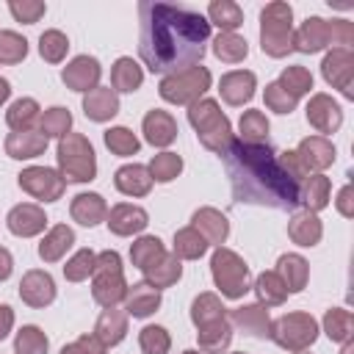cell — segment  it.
<instances>
[{
    "mask_svg": "<svg viewBox=\"0 0 354 354\" xmlns=\"http://www.w3.org/2000/svg\"><path fill=\"white\" fill-rule=\"evenodd\" d=\"M58 160L66 180L72 183L94 180V149L91 144H86L83 136H66L58 147Z\"/></svg>",
    "mask_w": 354,
    "mask_h": 354,
    "instance_id": "obj_5",
    "label": "cell"
},
{
    "mask_svg": "<svg viewBox=\"0 0 354 354\" xmlns=\"http://www.w3.org/2000/svg\"><path fill=\"white\" fill-rule=\"evenodd\" d=\"M194 224L199 227H207L210 230V241H224L227 238V221H224V216H218L216 210H202V213H196L194 216Z\"/></svg>",
    "mask_w": 354,
    "mask_h": 354,
    "instance_id": "obj_43",
    "label": "cell"
},
{
    "mask_svg": "<svg viewBox=\"0 0 354 354\" xmlns=\"http://www.w3.org/2000/svg\"><path fill=\"white\" fill-rule=\"evenodd\" d=\"M340 324H348V315H343L340 310H332V313L326 315V329H329V337H343Z\"/></svg>",
    "mask_w": 354,
    "mask_h": 354,
    "instance_id": "obj_47",
    "label": "cell"
},
{
    "mask_svg": "<svg viewBox=\"0 0 354 354\" xmlns=\"http://www.w3.org/2000/svg\"><path fill=\"white\" fill-rule=\"evenodd\" d=\"M263 19V53L268 55H285L290 50V6L285 3H271L260 14Z\"/></svg>",
    "mask_w": 354,
    "mask_h": 354,
    "instance_id": "obj_3",
    "label": "cell"
},
{
    "mask_svg": "<svg viewBox=\"0 0 354 354\" xmlns=\"http://www.w3.org/2000/svg\"><path fill=\"white\" fill-rule=\"evenodd\" d=\"M97 279H94V299L100 304H116L124 296V282H122V266L116 252H102L97 257Z\"/></svg>",
    "mask_w": 354,
    "mask_h": 354,
    "instance_id": "obj_7",
    "label": "cell"
},
{
    "mask_svg": "<svg viewBox=\"0 0 354 354\" xmlns=\"http://www.w3.org/2000/svg\"><path fill=\"white\" fill-rule=\"evenodd\" d=\"M149 183H152V177L144 166H122L116 171V188L122 194H147Z\"/></svg>",
    "mask_w": 354,
    "mask_h": 354,
    "instance_id": "obj_20",
    "label": "cell"
},
{
    "mask_svg": "<svg viewBox=\"0 0 354 354\" xmlns=\"http://www.w3.org/2000/svg\"><path fill=\"white\" fill-rule=\"evenodd\" d=\"M111 230L116 235H130V232H138L147 227V213L141 207H133V205H119L111 210Z\"/></svg>",
    "mask_w": 354,
    "mask_h": 354,
    "instance_id": "obj_18",
    "label": "cell"
},
{
    "mask_svg": "<svg viewBox=\"0 0 354 354\" xmlns=\"http://www.w3.org/2000/svg\"><path fill=\"white\" fill-rule=\"evenodd\" d=\"M274 288H282V282L277 279V274H260V277H257V296H260L266 304L282 301V296L274 293Z\"/></svg>",
    "mask_w": 354,
    "mask_h": 354,
    "instance_id": "obj_45",
    "label": "cell"
},
{
    "mask_svg": "<svg viewBox=\"0 0 354 354\" xmlns=\"http://www.w3.org/2000/svg\"><path fill=\"white\" fill-rule=\"evenodd\" d=\"M8 326H11V310L3 304V307H0V340L8 335Z\"/></svg>",
    "mask_w": 354,
    "mask_h": 354,
    "instance_id": "obj_48",
    "label": "cell"
},
{
    "mask_svg": "<svg viewBox=\"0 0 354 354\" xmlns=\"http://www.w3.org/2000/svg\"><path fill=\"white\" fill-rule=\"evenodd\" d=\"M94 263H97V257L88 252V249H83V252H77L66 266H64V274H66V279H83V277H88V271H94Z\"/></svg>",
    "mask_w": 354,
    "mask_h": 354,
    "instance_id": "obj_41",
    "label": "cell"
},
{
    "mask_svg": "<svg viewBox=\"0 0 354 354\" xmlns=\"http://www.w3.org/2000/svg\"><path fill=\"white\" fill-rule=\"evenodd\" d=\"M144 133H147V141L155 144V147H166L171 144V138L177 136V127L171 122L169 113L163 111H149L147 119H144Z\"/></svg>",
    "mask_w": 354,
    "mask_h": 354,
    "instance_id": "obj_16",
    "label": "cell"
},
{
    "mask_svg": "<svg viewBox=\"0 0 354 354\" xmlns=\"http://www.w3.org/2000/svg\"><path fill=\"white\" fill-rule=\"evenodd\" d=\"M72 124V116L66 108H50L44 116H41V136H61L66 133V127Z\"/></svg>",
    "mask_w": 354,
    "mask_h": 354,
    "instance_id": "obj_36",
    "label": "cell"
},
{
    "mask_svg": "<svg viewBox=\"0 0 354 354\" xmlns=\"http://www.w3.org/2000/svg\"><path fill=\"white\" fill-rule=\"evenodd\" d=\"M105 213V205H102V196L100 194H80L75 196V205H72V216L86 224V227H94Z\"/></svg>",
    "mask_w": 354,
    "mask_h": 354,
    "instance_id": "obj_22",
    "label": "cell"
},
{
    "mask_svg": "<svg viewBox=\"0 0 354 354\" xmlns=\"http://www.w3.org/2000/svg\"><path fill=\"white\" fill-rule=\"evenodd\" d=\"M19 296H22L28 304H33V307H44V304H50V301L55 299V285H53L50 274H44V271H30V274L22 279V285H19Z\"/></svg>",
    "mask_w": 354,
    "mask_h": 354,
    "instance_id": "obj_11",
    "label": "cell"
},
{
    "mask_svg": "<svg viewBox=\"0 0 354 354\" xmlns=\"http://www.w3.org/2000/svg\"><path fill=\"white\" fill-rule=\"evenodd\" d=\"M235 318H238L254 337H268V335H271V332H268V318H266V313H263L260 307H243V310L235 313Z\"/></svg>",
    "mask_w": 354,
    "mask_h": 354,
    "instance_id": "obj_34",
    "label": "cell"
},
{
    "mask_svg": "<svg viewBox=\"0 0 354 354\" xmlns=\"http://www.w3.org/2000/svg\"><path fill=\"white\" fill-rule=\"evenodd\" d=\"M210 86V72L205 66H194L183 75H171L160 80V97L169 102H191Z\"/></svg>",
    "mask_w": 354,
    "mask_h": 354,
    "instance_id": "obj_8",
    "label": "cell"
},
{
    "mask_svg": "<svg viewBox=\"0 0 354 354\" xmlns=\"http://www.w3.org/2000/svg\"><path fill=\"white\" fill-rule=\"evenodd\" d=\"M158 260H163V246L158 238H141L136 246H133V263L141 268V271H149Z\"/></svg>",
    "mask_w": 354,
    "mask_h": 354,
    "instance_id": "obj_28",
    "label": "cell"
},
{
    "mask_svg": "<svg viewBox=\"0 0 354 354\" xmlns=\"http://www.w3.org/2000/svg\"><path fill=\"white\" fill-rule=\"evenodd\" d=\"M254 94V75L252 72H230L221 77V97L230 105H241Z\"/></svg>",
    "mask_w": 354,
    "mask_h": 354,
    "instance_id": "obj_15",
    "label": "cell"
},
{
    "mask_svg": "<svg viewBox=\"0 0 354 354\" xmlns=\"http://www.w3.org/2000/svg\"><path fill=\"white\" fill-rule=\"evenodd\" d=\"M47 351V337L41 335L39 326H25L17 335V354H44Z\"/></svg>",
    "mask_w": 354,
    "mask_h": 354,
    "instance_id": "obj_31",
    "label": "cell"
},
{
    "mask_svg": "<svg viewBox=\"0 0 354 354\" xmlns=\"http://www.w3.org/2000/svg\"><path fill=\"white\" fill-rule=\"evenodd\" d=\"M279 268H282V274H285V285H288V290H301V285H304V274H307V266H304V260L301 257H296V254H285L282 260H279Z\"/></svg>",
    "mask_w": 354,
    "mask_h": 354,
    "instance_id": "obj_29",
    "label": "cell"
},
{
    "mask_svg": "<svg viewBox=\"0 0 354 354\" xmlns=\"http://www.w3.org/2000/svg\"><path fill=\"white\" fill-rule=\"evenodd\" d=\"M124 332H127V321H124V315L122 313H116V310H105L102 315H100V321H97V337L102 340V343H119L122 337H124Z\"/></svg>",
    "mask_w": 354,
    "mask_h": 354,
    "instance_id": "obj_24",
    "label": "cell"
},
{
    "mask_svg": "<svg viewBox=\"0 0 354 354\" xmlns=\"http://www.w3.org/2000/svg\"><path fill=\"white\" fill-rule=\"evenodd\" d=\"M61 354H77V348H75V346H69V348H64Z\"/></svg>",
    "mask_w": 354,
    "mask_h": 354,
    "instance_id": "obj_51",
    "label": "cell"
},
{
    "mask_svg": "<svg viewBox=\"0 0 354 354\" xmlns=\"http://www.w3.org/2000/svg\"><path fill=\"white\" fill-rule=\"evenodd\" d=\"M83 111L88 119L94 122H105L111 119L116 111H119V102H116V94L113 88H91L83 100Z\"/></svg>",
    "mask_w": 354,
    "mask_h": 354,
    "instance_id": "obj_14",
    "label": "cell"
},
{
    "mask_svg": "<svg viewBox=\"0 0 354 354\" xmlns=\"http://www.w3.org/2000/svg\"><path fill=\"white\" fill-rule=\"evenodd\" d=\"M66 47H69V41H66V36H64L61 30H47V33H41V39H39V53H41L47 61H61L64 53H66Z\"/></svg>",
    "mask_w": 354,
    "mask_h": 354,
    "instance_id": "obj_32",
    "label": "cell"
},
{
    "mask_svg": "<svg viewBox=\"0 0 354 354\" xmlns=\"http://www.w3.org/2000/svg\"><path fill=\"white\" fill-rule=\"evenodd\" d=\"M213 53H216L221 61L235 64V61L246 58L249 47H246V41H243L241 36H235V33H221V36L216 39V44H213Z\"/></svg>",
    "mask_w": 354,
    "mask_h": 354,
    "instance_id": "obj_27",
    "label": "cell"
},
{
    "mask_svg": "<svg viewBox=\"0 0 354 354\" xmlns=\"http://www.w3.org/2000/svg\"><path fill=\"white\" fill-rule=\"evenodd\" d=\"M44 144H47V138L44 136H33V133H17V136H11L8 138V152H11V158H33V155H39L41 149H44Z\"/></svg>",
    "mask_w": 354,
    "mask_h": 354,
    "instance_id": "obj_25",
    "label": "cell"
},
{
    "mask_svg": "<svg viewBox=\"0 0 354 354\" xmlns=\"http://www.w3.org/2000/svg\"><path fill=\"white\" fill-rule=\"evenodd\" d=\"M277 329H290V335L277 337L285 348H301V346L315 340V321L307 315H288L277 324Z\"/></svg>",
    "mask_w": 354,
    "mask_h": 354,
    "instance_id": "obj_12",
    "label": "cell"
},
{
    "mask_svg": "<svg viewBox=\"0 0 354 354\" xmlns=\"http://www.w3.org/2000/svg\"><path fill=\"white\" fill-rule=\"evenodd\" d=\"M105 144L116 152V155H133L138 149V138L127 130V127H113L105 133Z\"/></svg>",
    "mask_w": 354,
    "mask_h": 354,
    "instance_id": "obj_35",
    "label": "cell"
},
{
    "mask_svg": "<svg viewBox=\"0 0 354 354\" xmlns=\"http://www.w3.org/2000/svg\"><path fill=\"white\" fill-rule=\"evenodd\" d=\"M144 274L155 282V288H166V285H171L180 277V260H171V257L163 254V260H158V266H152Z\"/></svg>",
    "mask_w": 354,
    "mask_h": 354,
    "instance_id": "obj_33",
    "label": "cell"
},
{
    "mask_svg": "<svg viewBox=\"0 0 354 354\" xmlns=\"http://www.w3.org/2000/svg\"><path fill=\"white\" fill-rule=\"evenodd\" d=\"M191 124L199 130V138L205 147L216 149L218 155L230 147V122L221 116L216 102H202L191 108Z\"/></svg>",
    "mask_w": 354,
    "mask_h": 354,
    "instance_id": "obj_4",
    "label": "cell"
},
{
    "mask_svg": "<svg viewBox=\"0 0 354 354\" xmlns=\"http://www.w3.org/2000/svg\"><path fill=\"white\" fill-rule=\"evenodd\" d=\"M19 185L28 188L33 196H41L44 202H50L61 194V180L55 177L53 169H28L19 174Z\"/></svg>",
    "mask_w": 354,
    "mask_h": 354,
    "instance_id": "obj_9",
    "label": "cell"
},
{
    "mask_svg": "<svg viewBox=\"0 0 354 354\" xmlns=\"http://www.w3.org/2000/svg\"><path fill=\"white\" fill-rule=\"evenodd\" d=\"M141 348L147 354H166L169 348V335L163 326H147L141 332Z\"/></svg>",
    "mask_w": 354,
    "mask_h": 354,
    "instance_id": "obj_42",
    "label": "cell"
},
{
    "mask_svg": "<svg viewBox=\"0 0 354 354\" xmlns=\"http://www.w3.org/2000/svg\"><path fill=\"white\" fill-rule=\"evenodd\" d=\"M25 53H28V41L22 36H17L11 30H3L0 33V61L17 64V61L25 58Z\"/></svg>",
    "mask_w": 354,
    "mask_h": 354,
    "instance_id": "obj_30",
    "label": "cell"
},
{
    "mask_svg": "<svg viewBox=\"0 0 354 354\" xmlns=\"http://www.w3.org/2000/svg\"><path fill=\"white\" fill-rule=\"evenodd\" d=\"M36 111H39V105L33 100H17L8 111V124L22 127V133H25V127H30V122L36 119Z\"/></svg>",
    "mask_w": 354,
    "mask_h": 354,
    "instance_id": "obj_39",
    "label": "cell"
},
{
    "mask_svg": "<svg viewBox=\"0 0 354 354\" xmlns=\"http://www.w3.org/2000/svg\"><path fill=\"white\" fill-rule=\"evenodd\" d=\"M207 14H210V19H213L218 28H224V33H232V30L243 22L241 6H238V3H230V0H221V3L216 0V3H210Z\"/></svg>",
    "mask_w": 354,
    "mask_h": 354,
    "instance_id": "obj_23",
    "label": "cell"
},
{
    "mask_svg": "<svg viewBox=\"0 0 354 354\" xmlns=\"http://www.w3.org/2000/svg\"><path fill=\"white\" fill-rule=\"evenodd\" d=\"M11 274V254L6 249H0V279H6Z\"/></svg>",
    "mask_w": 354,
    "mask_h": 354,
    "instance_id": "obj_49",
    "label": "cell"
},
{
    "mask_svg": "<svg viewBox=\"0 0 354 354\" xmlns=\"http://www.w3.org/2000/svg\"><path fill=\"white\" fill-rule=\"evenodd\" d=\"M72 241H75V235H72L69 227H55V230L47 235V241H41L39 254H41L44 260H58V257L72 246Z\"/></svg>",
    "mask_w": 354,
    "mask_h": 354,
    "instance_id": "obj_26",
    "label": "cell"
},
{
    "mask_svg": "<svg viewBox=\"0 0 354 354\" xmlns=\"http://www.w3.org/2000/svg\"><path fill=\"white\" fill-rule=\"evenodd\" d=\"M141 80H144V75H141V69L133 58H119L116 61V66L111 72V83H113L116 91H136L141 86Z\"/></svg>",
    "mask_w": 354,
    "mask_h": 354,
    "instance_id": "obj_21",
    "label": "cell"
},
{
    "mask_svg": "<svg viewBox=\"0 0 354 354\" xmlns=\"http://www.w3.org/2000/svg\"><path fill=\"white\" fill-rule=\"evenodd\" d=\"M100 80V64L97 58L88 55H77L66 69H64V83L72 86L75 91H91V86Z\"/></svg>",
    "mask_w": 354,
    "mask_h": 354,
    "instance_id": "obj_10",
    "label": "cell"
},
{
    "mask_svg": "<svg viewBox=\"0 0 354 354\" xmlns=\"http://www.w3.org/2000/svg\"><path fill=\"white\" fill-rule=\"evenodd\" d=\"M266 130H268V122L263 119L260 111H249V113L241 119V133H243L246 144H263L260 138L266 136Z\"/></svg>",
    "mask_w": 354,
    "mask_h": 354,
    "instance_id": "obj_37",
    "label": "cell"
},
{
    "mask_svg": "<svg viewBox=\"0 0 354 354\" xmlns=\"http://www.w3.org/2000/svg\"><path fill=\"white\" fill-rule=\"evenodd\" d=\"M160 304V293L158 288L141 282V285H133V290L127 293V313L136 315V318H144L149 313H155V307Z\"/></svg>",
    "mask_w": 354,
    "mask_h": 354,
    "instance_id": "obj_19",
    "label": "cell"
},
{
    "mask_svg": "<svg viewBox=\"0 0 354 354\" xmlns=\"http://www.w3.org/2000/svg\"><path fill=\"white\" fill-rule=\"evenodd\" d=\"M174 249H177V254H183V257H199L202 252H205V238L202 235H196L194 230H183V232H177V238H174Z\"/></svg>",
    "mask_w": 354,
    "mask_h": 354,
    "instance_id": "obj_40",
    "label": "cell"
},
{
    "mask_svg": "<svg viewBox=\"0 0 354 354\" xmlns=\"http://www.w3.org/2000/svg\"><path fill=\"white\" fill-rule=\"evenodd\" d=\"M8 8L19 22H28V25H33L44 14V3H11Z\"/></svg>",
    "mask_w": 354,
    "mask_h": 354,
    "instance_id": "obj_46",
    "label": "cell"
},
{
    "mask_svg": "<svg viewBox=\"0 0 354 354\" xmlns=\"http://www.w3.org/2000/svg\"><path fill=\"white\" fill-rule=\"evenodd\" d=\"M213 279L221 288V293L230 296V299H238V296H243L249 290V268H246V263H241L232 252H224V249H218L213 254Z\"/></svg>",
    "mask_w": 354,
    "mask_h": 354,
    "instance_id": "obj_6",
    "label": "cell"
},
{
    "mask_svg": "<svg viewBox=\"0 0 354 354\" xmlns=\"http://www.w3.org/2000/svg\"><path fill=\"white\" fill-rule=\"evenodd\" d=\"M8 227L14 235H36L44 227V213L33 205H19L8 213Z\"/></svg>",
    "mask_w": 354,
    "mask_h": 354,
    "instance_id": "obj_17",
    "label": "cell"
},
{
    "mask_svg": "<svg viewBox=\"0 0 354 354\" xmlns=\"http://www.w3.org/2000/svg\"><path fill=\"white\" fill-rule=\"evenodd\" d=\"M180 158L177 155H171V152H163V155H158L155 160H152V174H155V180H160V183H169L171 177H177V171H180Z\"/></svg>",
    "mask_w": 354,
    "mask_h": 354,
    "instance_id": "obj_44",
    "label": "cell"
},
{
    "mask_svg": "<svg viewBox=\"0 0 354 354\" xmlns=\"http://www.w3.org/2000/svg\"><path fill=\"white\" fill-rule=\"evenodd\" d=\"M138 55L152 75H183L194 69L210 39V22L191 8L169 3H138Z\"/></svg>",
    "mask_w": 354,
    "mask_h": 354,
    "instance_id": "obj_1",
    "label": "cell"
},
{
    "mask_svg": "<svg viewBox=\"0 0 354 354\" xmlns=\"http://www.w3.org/2000/svg\"><path fill=\"white\" fill-rule=\"evenodd\" d=\"M313 86V77H310V72L307 69H301V66H288V72L282 75V80H279V88H290V97L296 100V94H301L304 88H310Z\"/></svg>",
    "mask_w": 354,
    "mask_h": 354,
    "instance_id": "obj_38",
    "label": "cell"
},
{
    "mask_svg": "<svg viewBox=\"0 0 354 354\" xmlns=\"http://www.w3.org/2000/svg\"><path fill=\"white\" fill-rule=\"evenodd\" d=\"M329 36H332V28L321 19V17H310L307 22H304V28L296 33V50H301V53H315V50H321L326 41H329Z\"/></svg>",
    "mask_w": 354,
    "mask_h": 354,
    "instance_id": "obj_13",
    "label": "cell"
},
{
    "mask_svg": "<svg viewBox=\"0 0 354 354\" xmlns=\"http://www.w3.org/2000/svg\"><path fill=\"white\" fill-rule=\"evenodd\" d=\"M232 183L235 202L263 205L274 210H296L301 202V183L296 160L277 155L268 144L230 141L221 152Z\"/></svg>",
    "mask_w": 354,
    "mask_h": 354,
    "instance_id": "obj_2",
    "label": "cell"
},
{
    "mask_svg": "<svg viewBox=\"0 0 354 354\" xmlns=\"http://www.w3.org/2000/svg\"><path fill=\"white\" fill-rule=\"evenodd\" d=\"M8 91H11V88H8V80H0V102L8 97Z\"/></svg>",
    "mask_w": 354,
    "mask_h": 354,
    "instance_id": "obj_50",
    "label": "cell"
}]
</instances>
